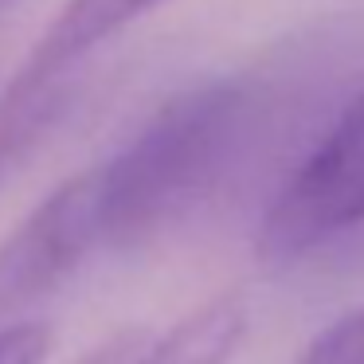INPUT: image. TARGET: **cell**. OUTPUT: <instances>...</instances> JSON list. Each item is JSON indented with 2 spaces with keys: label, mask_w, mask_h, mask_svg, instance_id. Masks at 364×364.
Wrapping results in <instances>:
<instances>
[{
  "label": "cell",
  "mask_w": 364,
  "mask_h": 364,
  "mask_svg": "<svg viewBox=\"0 0 364 364\" xmlns=\"http://www.w3.org/2000/svg\"><path fill=\"white\" fill-rule=\"evenodd\" d=\"M259 118L247 79H212L173 95L149 122L95 165L102 247H137L196 208L235 165Z\"/></svg>",
  "instance_id": "obj_1"
},
{
  "label": "cell",
  "mask_w": 364,
  "mask_h": 364,
  "mask_svg": "<svg viewBox=\"0 0 364 364\" xmlns=\"http://www.w3.org/2000/svg\"><path fill=\"white\" fill-rule=\"evenodd\" d=\"M165 0H67L51 28L36 40L32 55L16 71L9 95L0 102V173L16 161L28 134H36L43 122V102L51 98L55 82L71 67H79L90 51L110 43L118 32L149 16Z\"/></svg>",
  "instance_id": "obj_4"
},
{
  "label": "cell",
  "mask_w": 364,
  "mask_h": 364,
  "mask_svg": "<svg viewBox=\"0 0 364 364\" xmlns=\"http://www.w3.org/2000/svg\"><path fill=\"white\" fill-rule=\"evenodd\" d=\"M145 333L129 329V333H114L110 341H102V345L95 348V353H87L79 364H126V356L137 348V341H141Z\"/></svg>",
  "instance_id": "obj_8"
},
{
  "label": "cell",
  "mask_w": 364,
  "mask_h": 364,
  "mask_svg": "<svg viewBox=\"0 0 364 364\" xmlns=\"http://www.w3.org/2000/svg\"><path fill=\"white\" fill-rule=\"evenodd\" d=\"M51 348V329L40 321L0 325V364H40Z\"/></svg>",
  "instance_id": "obj_7"
},
{
  "label": "cell",
  "mask_w": 364,
  "mask_h": 364,
  "mask_svg": "<svg viewBox=\"0 0 364 364\" xmlns=\"http://www.w3.org/2000/svg\"><path fill=\"white\" fill-rule=\"evenodd\" d=\"M247 333V306L239 294L196 306L188 317L173 325L168 333L153 341H137V348L126 356V364H228Z\"/></svg>",
  "instance_id": "obj_5"
},
{
  "label": "cell",
  "mask_w": 364,
  "mask_h": 364,
  "mask_svg": "<svg viewBox=\"0 0 364 364\" xmlns=\"http://www.w3.org/2000/svg\"><path fill=\"white\" fill-rule=\"evenodd\" d=\"M364 223V90L298 161L259 228V255L274 267L325 247Z\"/></svg>",
  "instance_id": "obj_2"
},
{
  "label": "cell",
  "mask_w": 364,
  "mask_h": 364,
  "mask_svg": "<svg viewBox=\"0 0 364 364\" xmlns=\"http://www.w3.org/2000/svg\"><path fill=\"white\" fill-rule=\"evenodd\" d=\"M95 247H102V235L95 168H87L51 188L0 239V325L48 298Z\"/></svg>",
  "instance_id": "obj_3"
},
{
  "label": "cell",
  "mask_w": 364,
  "mask_h": 364,
  "mask_svg": "<svg viewBox=\"0 0 364 364\" xmlns=\"http://www.w3.org/2000/svg\"><path fill=\"white\" fill-rule=\"evenodd\" d=\"M298 364H364V301L317 333Z\"/></svg>",
  "instance_id": "obj_6"
}]
</instances>
